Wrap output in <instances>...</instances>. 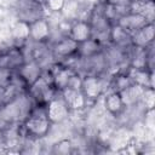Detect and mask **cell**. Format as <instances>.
Listing matches in <instances>:
<instances>
[{"label": "cell", "mask_w": 155, "mask_h": 155, "mask_svg": "<svg viewBox=\"0 0 155 155\" xmlns=\"http://www.w3.org/2000/svg\"><path fill=\"white\" fill-rule=\"evenodd\" d=\"M78 45L79 44L75 40H73L69 35H61L58 39H54L52 41L50 50L56 62H64L76 56Z\"/></svg>", "instance_id": "277c9868"}, {"label": "cell", "mask_w": 155, "mask_h": 155, "mask_svg": "<svg viewBox=\"0 0 155 155\" xmlns=\"http://www.w3.org/2000/svg\"><path fill=\"white\" fill-rule=\"evenodd\" d=\"M132 1H134V0H132Z\"/></svg>", "instance_id": "cb8c5ba5"}, {"label": "cell", "mask_w": 155, "mask_h": 155, "mask_svg": "<svg viewBox=\"0 0 155 155\" xmlns=\"http://www.w3.org/2000/svg\"><path fill=\"white\" fill-rule=\"evenodd\" d=\"M68 35L75 40L78 44L84 42L88 39L92 38V28L88 23L87 19H74L70 22L69 29H68Z\"/></svg>", "instance_id": "30bf717a"}, {"label": "cell", "mask_w": 155, "mask_h": 155, "mask_svg": "<svg viewBox=\"0 0 155 155\" xmlns=\"http://www.w3.org/2000/svg\"><path fill=\"white\" fill-rule=\"evenodd\" d=\"M1 51H2V48H0V56H1Z\"/></svg>", "instance_id": "603a6c76"}, {"label": "cell", "mask_w": 155, "mask_h": 155, "mask_svg": "<svg viewBox=\"0 0 155 155\" xmlns=\"http://www.w3.org/2000/svg\"><path fill=\"white\" fill-rule=\"evenodd\" d=\"M52 36V27L47 17L39 18L29 23V40L33 42L47 44Z\"/></svg>", "instance_id": "52a82bcc"}, {"label": "cell", "mask_w": 155, "mask_h": 155, "mask_svg": "<svg viewBox=\"0 0 155 155\" xmlns=\"http://www.w3.org/2000/svg\"><path fill=\"white\" fill-rule=\"evenodd\" d=\"M103 107L105 111L114 117H119L125 110V104L122 102L120 92L109 90L103 94Z\"/></svg>", "instance_id": "7c38bea8"}, {"label": "cell", "mask_w": 155, "mask_h": 155, "mask_svg": "<svg viewBox=\"0 0 155 155\" xmlns=\"http://www.w3.org/2000/svg\"><path fill=\"white\" fill-rule=\"evenodd\" d=\"M109 82H107L103 75H82L81 82V92L87 99L88 103H96L105 91L108 90Z\"/></svg>", "instance_id": "7a4b0ae2"}, {"label": "cell", "mask_w": 155, "mask_h": 155, "mask_svg": "<svg viewBox=\"0 0 155 155\" xmlns=\"http://www.w3.org/2000/svg\"><path fill=\"white\" fill-rule=\"evenodd\" d=\"M11 36L15 41L27 42L29 40V23L17 19V22L12 27Z\"/></svg>", "instance_id": "ac0fdd59"}, {"label": "cell", "mask_w": 155, "mask_h": 155, "mask_svg": "<svg viewBox=\"0 0 155 155\" xmlns=\"http://www.w3.org/2000/svg\"><path fill=\"white\" fill-rule=\"evenodd\" d=\"M73 148H74V144L70 139H67V138H63V139H59L57 143H54L52 145V151L54 154H62V155H67V154H70L73 153Z\"/></svg>", "instance_id": "d6986e66"}, {"label": "cell", "mask_w": 155, "mask_h": 155, "mask_svg": "<svg viewBox=\"0 0 155 155\" xmlns=\"http://www.w3.org/2000/svg\"><path fill=\"white\" fill-rule=\"evenodd\" d=\"M45 10L42 0H17L15 5L17 19L27 23L46 17Z\"/></svg>", "instance_id": "3957f363"}, {"label": "cell", "mask_w": 155, "mask_h": 155, "mask_svg": "<svg viewBox=\"0 0 155 155\" xmlns=\"http://www.w3.org/2000/svg\"><path fill=\"white\" fill-rule=\"evenodd\" d=\"M45 8L50 13H62L67 0H42Z\"/></svg>", "instance_id": "ffe728a7"}, {"label": "cell", "mask_w": 155, "mask_h": 155, "mask_svg": "<svg viewBox=\"0 0 155 155\" xmlns=\"http://www.w3.org/2000/svg\"><path fill=\"white\" fill-rule=\"evenodd\" d=\"M52 126L53 124L50 121L47 116L45 105L34 104L29 115L19 124L18 132L19 136L22 133V136L31 140H36L48 136L52 130Z\"/></svg>", "instance_id": "6da1fadb"}, {"label": "cell", "mask_w": 155, "mask_h": 155, "mask_svg": "<svg viewBox=\"0 0 155 155\" xmlns=\"http://www.w3.org/2000/svg\"><path fill=\"white\" fill-rule=\"evenodd\" d=\"M45 108H46L47 116H48L50 121L53 125L63 124L64 121H67L69 119V116L71 114L68 104L62 98V96L59 94V92L48 103L45 104Z\"/></svg>", "instance_id": "5b68a950"}, {"label": "cell", "mask_w": 155, "mask_h": 155, "mask_svg": "<svg viewBox=\"0 0 155 155\" xmlns=\"http://www.w3.org/2000/svg\"><path fill=\"white\" fill-rule=\"evenodd\" d=\"M144 87L136 85V84H131L130 86H127L126 88L120 91V96L122 98V102L125 104V108L127 107H132L136 104H139L144 93Z\"/></svg>", "instance_id": "9a60e30c"}, {"label": "cell", "mask_w": 155, "mask_h": 155, "mask_svg": "<svg viewBox=\"0 0 155 155\" xmlns=\"http://www.w3.org/2000/svg\"><path fill=\"white\" fill-rule=\"evenodd\" d=\"M59 94L68 104L70 111H82L87 105V99L81 92V90H75L70 87H65L64 90L59 91Z\"/></svg>", "instance_id": "9c48e42d"}, {"label": "cell", "mask_w": 155, "mask_h": 155, "mask_svg": "<svg viewBox=\"0 0 155 155\" xmlns=\"http://www.w3.org/2000/svg\"><path fill=\"white\" fill-rule=\"evenodd\" d=\"M154 96H155L154 94V88H145L144 90L140 104L144 107L145 110L154 109V102H155V97Z\"/></svg>", "instance_id": "44dd1931"}, {"label": "cell", "mask_w": 155, "mask_h": 155, "mask_svg": "<svg viewBox=\"0 0 155 155\" xmlns=\"http://www.w3.org/2000/svg\"><path fill=\"white\" fill-rule=\"evenodd\" d=\"M147 23H150V22H148V19L143 15L128 11L127 13L122 15L116 21L115 24L120 25L122 29H125L126 31H128L132 35L134 31H137L138 29H140L142 27H144Z\"/></svg>", "instance_id": "8fae6325"}, {"label": "cell", "mask_w": 155, "mask_h": 155, "mask_svg": "<svg viewBox=\"0 0 155 155\" xmlns=\"http://www.w3.org/2000/svg\"><path fill=\"white\" fill-rule=\"evenodd\" d=\"M25 61H27V58H25L23 47H21V46H12V47H8V48L1 51L0 67L15 71Z\"/></svg>", "instance_id": "8992f818"}, {"label": "cell", "mask_w": 155, "mask_h": 155, "mask_svg": "<svg viewBox=\"0 0 155 155\" xmlns=\"http://www.w3.org/2000/svg\"><path fill=\"white\" fill-rule=\"evenodd\" d=\"M104 46L98 42L96 39L91 38L84 42H80L78 45V51H76V56L79 58H87L94 54H98L101 52H103Z\"/></svg>", "instance_id": "2e32d148"}, {"label": "cell", "mask_w": 155, "mask_h": 155, "mask_svg": "<svg viewBox=\"0 0 155 155\" xmlns=\"http://www.w3.org/2000/svg\"><path fill=\"white\" fill-rule=\"evenodd\" d=\"M13 76V71L0 67V86H7Z\"/></svg>", "instance_id": "7402d4cb"}, {"label": "cell", "mask_w": 155, "mask_h": 155, "mask_svg": "<svg viewBox=\"0 0 155 155\" xmlns=\"http://www.w3.org/2000/svg\"><path fill=\"white\" fill-rule=\"evenodd\" d=\"M127 74L132 84L139 85L144 88H154V70L127 68Z\"/></svg>", "instance_id": "5bb4252c"}, {"label": "cell", "mask_w": 155, "mask_h": 155, "mask_svg": "<svg viewBox=\"0 0 155 155\" xmlns=\"http://www.w3.org/2000/svg\"><path fill=\"white\" fill-rule=\"evenodd\" d=\"M132 45L136 47L145 48L154 41V22L147 23L144 27L138 29L131 35Z\"/></svg>", "instance_id": "4fadbf2b"}, {"label": "cell", "mask_w": 155, "mask_h": 155, "mask_svg": "<svg viewBox=\"0 0 155 155\" xmlns=\"http://www.w3.org/2000/svg\"><path fill=\"white\" fill-rule=\"evenodd\" d=\"M110 44H113L117 47L127 48L132 45L131 34L128 31H126L125 29H122L120 25L113 24L111 29H110Z\"/></svg>", "instance_id": "e0dca14e"}, {"label": "cell", "mask_w": 155, "mask_h": 155, "mask_svg": "<svg viewBox=\"0 0 155 155\" xmlns=\"http://www.w3.org/2000/svg\"><path fill=\"white\" fill-rule=\"evenodd\" d=\"M15 73L25 84V86L28 88L33 82H35L42 75L44 69L36 61L27 59L17 70H15Z\"/></svg>", "instance_id": "ba28073f"}]
</instances>
